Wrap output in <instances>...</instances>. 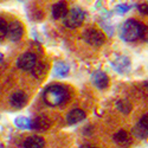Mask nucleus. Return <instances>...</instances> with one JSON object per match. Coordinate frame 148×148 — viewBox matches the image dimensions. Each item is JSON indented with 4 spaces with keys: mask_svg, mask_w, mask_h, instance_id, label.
<instances>
[{
    "mask_svg": "<svg viewBox=\"0 0 148 148\" xmlns=\"http://www.w3.org/2000/svg\"><path fill=\"white\" fill-rule=\"evenodd\" d=\"M43 97H44V102L47 106L56 107L65 102L69 98V95L66 89L60 87V85H50V87L45 89Z\"/></svg>",
    "mask_w": 148,
    "mask_h": 148,
    "instance_id": "obj_1",
    "label": "nucleus"
},
{
    "mask_svg": "<svg viewBox=\"0 0 148 148\" xmlns=\"http://www.w3.org/2000/svg\"><path fill=\"white\" fill-rule=\"evenodd\" d=\"M142 33V24L138 23L134 19H129L123 23L121 27V38L126 42L136 40L141 37Z\"/></svg>",
    "mask_w": 148,
    "mask_h": 148,
    "instance_id": "obj_2",
    "label": "nucleus"
},
{
    "mask_svg": "<svg viewBox=\"0 0 148 148\" xmlns=\"http://www.w3.org/2000/svg\"><path fill=\"white\" fill-rule=\"evenodd\" d=\"M83 20H84V12L78 7H75L66 13V16L63 19V23L69 29H76L82 25Z\"/></svg>",
    "mask_w": 148,
    "mask_h": 148,
    "instance_id": "obj_3",
    "label": "nucleus"
},
{
    "mask_svg": "<svg viewBox=\"0 0 148 148\" xmlns=\"http://www.w3.org/2000/svg\"><path fill=\"white\" fill-rule=\"evenodd\" d=\"M83 38L92 46H101L104 43V34L95 29H88L83 32Z\"/></svg>",
    "mask_w": 148,
    "mask_h": 148,
    "instance_id": "obj_4",
    "label": "nucleus"
},
{
    "mask_svg": "<svg viewBox=\"0 0 148 148\" xmlns=\"http://www.w3.org/2000/svg\"><path fill=\"white\" fill-rule=\"evenodd\" d=\"M36 64H37L36 56L33 53H30V52L23 53L17 60V65L21 70H31L36 66Z\"/></svg>",
    "mask_w": 148,
    "mask_h": 148,
    "instance_id": "obj_5",
    "label": "nucleus"
},
{
    "mask_svg": "<svg viewBox=\"0 0 148 148\" xmlns=\"http://www.w3.org/2000/svg\"><path fill=\"white\" fill-rule=\"evenodd\" d=\"M133 133H134L135 136L141 138V139L148 138V114L143 115V116L140 119L139 123L134 127Z\"/></svg>",
    "mask_w": 148,
    "mask_h": 148,
    "instance_id": "obj_6",
    "label": "nucleus"
},
{
    "mask_svg": "<svg viewBox=\"0 0 148 148\" xmlns=\"http://www.w3.org/2000/svg\"><path fill=\"white\" fill-rule=\"evenodd\" d=\"M23 25L19 23V21H12L10 25H8V31H7V37L8 39L12 40V42H17L23 36Z\"/></svg>",
    "mask_w": 148,
    "mask_h": 148,
    "instance_id": "obj_7",
    "label": "nucleus"
},
{
    "mask_svg": "<svg viewBox=\"0 0 148 148\" xmlns=\"http://www.w3.org/2000/svg\"><path fill=\"white\" fill-rule=\"evenodd\" d=\"M92 83L98 89H106L109 84V78L102 71H96L92 75Z\"/></svg>",
    "mask_w": 148,
    "mask_h": 148,
    "instance_id": "obj_8",
    "label": "nucleus"
},
{
    "mask_svg": "<svg viewBox=\"0 0 148 148\" xmlns=\"http://www.w3.org/2000/svg\"><path fill=\"white\" fill-rule=\"evenodd\" d=\"M27 103V96L25 92H23V91H17L14 92L13 95L11 96V104L13 106L14 108H23V107H25V104Z\"/></svg>",
    "mask_w": 148,
    "mask_h": 148,
    "instance_id": "obj_9",
    "label": "nucleus"
},
{
    "mask_svg": "<svg viewBox=\"0 0 148 148\" xmlns=\"http://www.w3.org/2000/svg\"><path fill=\"white\" fill-rule=\"evenodd\" d=\"M84 117H85V113L82 109H73L68 114L66 120L69 125H75V123H78L82 120H84Z\"/></svg>",
    "mask_w": 148,
    "mask_h": 148,
    "instance_id": "obj_10",
    "label": "nucleus"
},
{
    "mask_svg": "<svg viewBox=\"0 0 148 148\" xmlns=\"http://www.w3.org/2000/svg\"><path fill=\"white\" fill-rule=\"evenodd\" d=\"M49 127H50V121L46 116H38L37 119L32 120V129L46 130Z\"/></svg>",
    "mask_w": 148,
    "mask_h": 148,
    "instance_id": "obj_11",
    "label": "nucleus"
},
{
    "mask_svg": "<svg viewBox=\"0 0 148 148\" xmlns=\"http://www.w3.org/2000/svg\"><path fill=\"white\" fill-rule=\"evenodd\" d=\"M45 145L43 138L40 136H30L24 142V148H43Z\"/></svg>",
    "mask_w": 148,
    "mask_h": 148,
    "instance_id": "obj_12",
    "label": "nucleus"
},
{
    "mask_svg": "<svg viewBox=\"0 0 148 148\" xmlns=\"http://www.w3.org/2000/svg\"><path fill=\"white\" fill-rule=\"evenodd\" d=\"M66 13H68V10H66V4L64 1H59V3L53 5L52 16H53L55 19H59L62 17H65Z\"/></svg>",
    "mask_w": 148,
    "mask_h": 148,
    "instance_id": "obj_13",
    "label": "nucleus"
},
{
    "mask_svg": "<svg viewBox=\"0 0 148 148\" xmlns=\"http://www.w3.org/2000/svg\"><path fill=\"white\" fill-rule=\"evenodd\" d=\"M14 125L21 129H31L32 128V120H30L27 117L19 116L14 120Z\"/></svg>",
    "mask_w": 148,
    "mask_h": 148,
    "instance_id": "obj_14",
    "label": "nucleus"
},
{
    "mask_svg": "<svg viewBox=\"0 0 148 148\" xmlns=\"http://www.w3.org/2000/svg\"><path fill=\"white\" fill-rule=\"evenodd\" d=\"M69 72V66L68 64H65L64 62H57L55 64V73L59 77H64L68 75Z\"/></svg>",
    "mask_w": 148,
    "mask_h": 148,
    "instance_id": "obj_15",
    "label": "nucleus"
},
{
    "mask_svg": "<svg viewBox=\"0 0 148 148\" xmlns=\"http://www.w3.org/2000/svg\"><path fill=\"white\" fill-rule=\"evenodd\" d=\"M114 141H115L116 143H119V145H122V146L129 143V136H128L127 132L120 130L119 133H116V134L114 135Z\"/></svg>",
    "mask_w": 148,
    "mask_h": 148,
    "instance_id": "obj_16",
    "label": "nucleus"
},
{
    "mask_svg": "<svg viewBox=\"0 0 148 148\" xmlns=\"http://www.w3.org/2000/svg\"><path fill=\"white\" fill-rule=\"evenodd\" d=\"M114 66H115L119 71L123 72L126 69H128V68H129V59H128V58H126V57L119 58V60L114 62Z\"/></svg>",
    "mask_w": 148,
    "mask_h": 148,
    "instance_id": "obj_17",
    "label": "nucleus"
},
{
    "mask_svg": "<svg viewBox=\"0 0 148 148\" xmlns=\"http://www.w3.org/2000/svg\"><path fill=\"white\" fill-rule=\"evenodd\" d=\"M116 106H117L120 112L123 113V114H128L130 110H132V104L127 100H119L117 103H116Z\"/></svg>",
    "mask_w": 148,
    "mask_h": 148,
    "instance_id": "obj_18",
    "label": "nucleus"
},
{
    "mask_svg": "<svg viewBox=\"0 0 148 148\" xmlns=\"http://www.w3.org/2000/svg\"><path fill=\"white\" fill-rule=\"evenodd\" d=\"M7 31H8V25L7 23L0 18V42H1L5 37L7 36Z\"/></svg>",
    "mask_w": 148,
    "mask_h": 148,
    "instance_id": "obj_19",
    "label": "nucleus"
},
{
    "mask_svg": "<svg viewBox=\"0 0 148 148\" xmlns=\"http://www.w3.org/2000/svg\"><path fill=\"white\" fill-rule=\"evenodd\" d=\"M130 8H132V6H129V5H126V4L119 5V6L116 7L117 12H119V13H121V14H123V13H126V12H128Z\"/></svg>",
    "mask_w": 148,
    "mask_h": 148,
    "instance_id": "obj_20",
    "label": "nucleus"
},
{
    "mask_svg": "<svg viewBox=\"0 0 148 148\" xmlns=\"http://www.w3.org/2000/svg\"><path fill=\"white\" fill-rule=\"evenodd\" d=\"M138 8H139V11L141 12L142 14H148V1H145V3L140 4L138 6Z\"/></svg>",
    "mask_w": 148,
    "mask_h": 148,
    "instance_id": "obj_21",
    "label": "nucleus"
},
{
    "mask_svg": "<svg viewBox=\"0 0 148 148\" xmlns=\"http://www.w3.org/2000/svg\"><path fill=\"white\" fill-rule=\"evenodd\" d=\"M3 58H4V56H3V53H1V52H0V62L3 60Z\"/></svg>",
    "mask_w": 148,
    "mask_h": 148,
    "instance_id": "obj_22",
    "label": "nucleus"
},
{
    "mask_svg": "<svg viewBox=\"0 0 148 148\" xmlns=\"http://www.w3.org/2000/svg\"><path fill=\"white\" fill-rule=\"evenodd\" d=\"M145 87H146V89L148 90V82H145Z\"/></svg>",
    "mask_w": 148,
    "mask_h": 148,
    "instance_id": "obj_23",
    "label": "nucleus"
}]
</instances>
